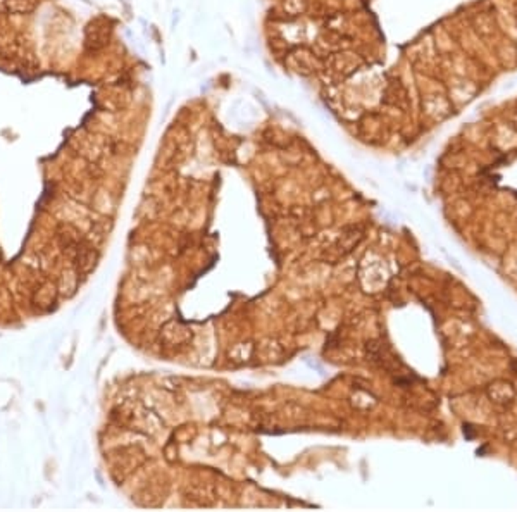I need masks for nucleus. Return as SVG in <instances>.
Segmentation results:
<instances>
[{"label":"nucleus","instance_id":"1","mask_svg":"<svg viewBox=\"0 0 517 512\" xmlns=\"http://www.w3.org/2000/svg\"><path fill=\"white\" fill-rule=\"evenodd\" d=\"M38 0H6L7 12L16 14V16H24L37 9Z\"/></svg>","mask_w":517,"mask_h":512},{"label":"nucleus","instance_id":"2","mask_svg":"<svg viewBox=\"0 0 517 512\" xmlns=\"http://www.w3.org/2000/svg\"><path fill=\"white\" fill-rule=\"evenodd\" d=\"M6 0H0V14H2V12H6Z\"/></svg>","mask_w":517,"mask_h":512}]
</instances>
